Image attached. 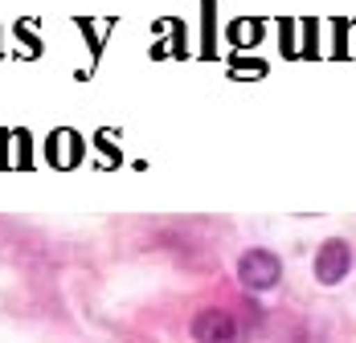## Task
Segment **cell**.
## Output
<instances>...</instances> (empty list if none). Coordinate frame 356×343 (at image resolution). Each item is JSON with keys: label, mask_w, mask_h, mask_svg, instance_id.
Returning a JSON list of instances; mask_svg holds the SVG:
<instances>
[{"label": "cell", "mask_w": 356, "mask_h": 343, "mask_svg": "<svg viewBox=\"0 0 356 343\" xmlns=\"http://www.w3.org/2000/svg\"><path fill=\"white\" fill-rule=\"evenodd\" d=\"M279 278H283V262H279L270 249H246V253L238 258V282H242L246 290H254V294L275 290Z\"/></svg>", "instance_id": "obj_1"}, {"label": "cell", "mask_w": 356, "mask_h": 343, "mask_svg": "<svg viewBox=\"0 0 356 343\" xmlns=\"http://www.w3.org/2000/svg\"><path fill=\"white\" fill-rule=\"evenodd\" d=\"M353 270V249H348V241L332 237L320 245V253H316V282L320 286H340L344 278Z\"/></svg>", "instance_id": "obj_2"}, {"label": "cell", "mask_w": 356, "mask_h": 343, "mask_svg": "<svg viewBox=\"0 0 356 343\" xmlns=\"http://www.w3.org/2000/svg\"><path fill=\"white\" fill-rule=\"evenodd\" d=\"M193 340H205V343H229V340H238V319H234L229 310H221V307L201 310V315L193 319Z\"/></svg>", "instance_id": "obj_3"}]
</instances>
